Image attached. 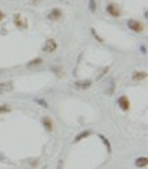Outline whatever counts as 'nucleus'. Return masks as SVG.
Instances as JSON below:
<instances>
[{"label": "nucleus", "mask_w": 148, "mask_h": 169, "mask_svg": "<svg viewBox=\"0 0 148 169\" xmlns=\"http://www.w3.org/2000/svg\"><path fill=\"white\" fill-rule=\"evenodd\" d=\"M89 135H90V131H82L81 133H78L77 136H75V139H74V143H78L79 140H82V139L88 138Z\"/></svg>", "instance_id": "12"}, {"label": "nucleus", "mask_w": 148, "mask_h": 169, "mask_svg": "<svg viewBox=\"0 0 148 169\" xmlns=\"http://www.w3.org/2000/svg\"><path fill=\"white\" fill-rule=\"evenodd\" d=\"M35 102L37 103V104H40V106H43V107H45L47 109L48 107V103L45 102L44 99H40V98H35Z\"/></svg>", "instance_id": "14"}, {"label": "nucleus", "mask_w": 148, "mask_h": 169, "mask_svg": "<svg viewBox=\"0 0 148 169\" xmlns=\"http://www.w3.org/2000/svg\"><path fill=\"white\" fill-rule=\"evenodd\" d=\"M134 165H136L137 168H145L147 165H148V160H147V157H139V158L136 160Z\"/></svg>", "instance_id": "10"}, {"label": "nucleus", "mask_w": 148, "mask_h": 169, "mask_svg": "<svg viewBox=\"0 0 148 169\" xmlns=\"http://www.w3.org/2000/svg\"><path fill=\"white\" fill-rule=\"evenodd\" d=\"M73 85H74L75 89L82 91V89H88L90 85H92V81H90V80H78V81H75Z\"/></svg>", "instance_id": "3"}, {"label": "nucleus", "mask_w": 148, "mask_h": 169, "mask_svg": "<svg viewBox=\"0 0 148 169\" xmlns=\"http://www.w3.org/2000/svg\"><path fill=\"white\" fill-rule=\"evenodd\" d=\"M100 139H101V140H103V143H104L106 147L108 149V151H111V144H110V142H108L107 139H106V138L103 136V135H100Z\"/></svg>", "instance_id": "16"}, {"label": "nucleus", "mask_w": 148, "mask_h": 169, "mask_svg": "<svg viewBox=\"0 0 148 169\" xmlns=\"http://www.w3.org/2000/svg\"><path fill=\"white\" fill-rule=\"evenodd\" d=\"M3 18H4V15H3V13H2V11H0V21H2Z\"/></svg>", "instance_id": "18"}, {"label": "nucleus", "mask_w": 148, "mask_h": 169, "mask_svg": "<svg viewBox=\"0 0 148 169\" xmlns=\"http://www.w3.org/2000/svg\"><path fill=\"white\" fill-rule=\"evenodd\" d=\"M41 122H43V127L45 128L47 132H52V129H54V124H52V120L49 117H43L41 118Z\"/></svg>", "instance_id": "6"}, {"label": "nucleus", "mask_w": 148, "mask_h": 169, "mask_svg": "<svg viewBox=\"0 0 148 169\" xmlns=\"http://www.w3.org/2000/svg\"><path fill=\"white\" fill-rule=\"evenodd\" d=\"M40 0H30V3H39Z\"/></svg>", "instance_id": "19"}, {"label": "nucleus", "mask_w": 148, "mask_h": 169, "mask_svg": "<svg viewBox=\"0 0 148 169\" xmlns=\"http://www.w3.org/2000/svg\"><path fill=\"white\" fill-rule=\"evenodd\" d=\"M14 24H15V26H18V28H22V29H26V28H28V22H26V20H21V18H19V14H17V15H15Z\"/></svg>", "instance_id": "9"}, {"label": "nucleus", "mask_w": 148, "mask_h": 169, "mask_svg": "<svg viewBox=\"0 0 148 169\" xmlns=\"http://www.w3.org/2000/svg\"><path fill=\"white\" fill-rule=\"evenodd\" d=\"M90 11H95V0H90Z\"/></svg>", "instance_id": "17"}, {"label": "nucleus", "mask_w": 148, "mask_h": 169, "mask_svg": "<svg viewBox=\"0 0 148 169\" xmlns=\"http://www.w3.org/2000/svg\"><path fill=\"white\" fill-rule=\"evenodd\" d=\"M11 111V107L7 106V104H3V106H0V114H3V113H10Z\"/></svg>", "instance_id": "15"}, {"label": "nucleus", "mask_w": 148, "mask_h": 169, "mask_svg": "<svg viewBox=\"0 0 148 169\" xmlns=\"http://www.w3.org/2000/svg\"><path fill=\"white\" fill-rule=\"evenodd\" d=\"M60 17H62V10L60 8H54L48 14V20H51V21H58Z\"/></svg>", "instance_id": "7"}, {"label": "nucleus", "mask_w": 148, "mask_h": 169, "mask_svg": "<svg viewBox=\"0 0 148 169\" xmlns=\"http://www.w3.org/2000/svg\"><path fill=\"white\" fill-rule=\"evenodd\" d=\"M106 10H107V13L112 17H119L121 15V8L115 4V3H110V4L106 7Z\"/></svg>", "instance_id": "4"}, {"label": "nucleus", "mask_w": 148, "mask_h": 169, "mask_svg": "<svg viewBox=\"0 0 148 169\" xmlns=\"http://www.w3.org/2000/svg\"><path fill=\"white\" fill-rule=\"evenodd\" d=\"M134 81H141V80H145L147 78V72H134L133 76H132Z\"/></svg>", "instance_id": "11"}, {"label": "nucleus", "mask_w": 148, "mask_h": 169, "mask_svg": "<svg viewBox=\"0 0 148 169\" xmlns=\"http://www.w3.org/2000/svg\"><path fill=\"white\" fill-rule=\"evenodd\" d=\"M118 104H119V107L122 109L123 111H128L129 109H130V102H129V99L126 96H121L118 99Z\"/></svg>", "instance_id": "5"}, {"label": "nucleus", "mask_w": 148, "mask_h": 169, "mask_svg": "<svg viewBox=\"0 0 148 169\" xmlns=\"http://www.w3.org/2000/svg\"><path fill=\"white\" fill-rule=\"evenodd\" d=\"M13 89H14V85L11 81L0 82V92H11Z\"/></svg>", "instance_id": "8"}, {"label": "nucleus", "mask_w": 148, "mask_h": 169, "mask_svg": "<svg viewBox=\"0 0 148 169\" xmlns=\"http://www.w3.org/2000/svg\"><path fill=\"white\" fill-rule=\"evenodd\" d=\"M41 63H43V58H35V59H32L30 62H28V67H36V66H40Z\"/></svg>", "instance_id": "13"}, {"label": "nucleus", "mask_w": 148, "mask_h": 169, "mask_svg": "<svg viewBox=\"0 0 148 169\" xmlns=\"http://www.w3.org/2000/svg\"><path fill=\"white\" fill-rule=\"evenodd\" d=\"M56 48H58V44H56V41L54 39H48L45 41V44L43 46V51L44 52H48V54H51V52L56 51Z\"/></svg>", "instance_id": "2"}, {"label": "nucleus", "mask_w": 148, "mask_h": 169, "mask_svg": "<svg viewBox=\"0 0 148 169\" xmlns=\"http://www.w3.org/2000/svg\"><path fill=\"white\" fill-rule=\"evenodd\" d=\"M128 26H129V29H130V31H133L136 33H141L144 31L143 24H141V22H139V21H136V20L128 21Z\"/></svg>", "instance_id": "1"}]
</instances>
